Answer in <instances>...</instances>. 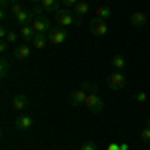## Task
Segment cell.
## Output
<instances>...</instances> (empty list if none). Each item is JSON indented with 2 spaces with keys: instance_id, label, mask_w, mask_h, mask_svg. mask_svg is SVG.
I'll return each instance as SVG.
<instances>
[{
  "instance_id": "1",
  "label": "cell",
  "mask_w": 150,
  "mask_h": 150,
  "mask_svg": "<svg viewBox=\"0 0 150 150\" xmlns=\"http://www.w3.org/2000/svg\"><path fill=\"white\" fill-rule=\"evenodd\" d=\"M54 18H56L58 26H62V28H68V26H74V24L80 22V18L76 16V12L68 10V8H60V10L54 14Z\"/></svg>"
},
{
  "instance_id": "2",
  "label": "cell",
  "mask_w": 150,
  "mask_h": 150,
  "mask_svg": "<svg viewBox=\"0 0 150 150\" xmlns=\"http://www.w3.org/2000/svg\"><path fill=\"white\" fill-rule=\"evenodd\" d=\"M108 88L112 90V92H120V90H124V86H126V76H124V72L122 70H114L112 74H108Z\"/></svg>"
},
{
  "instance_id": "3",
  "label": "cell",
  "mask_w": 150,
  "mask_h": 150,
  "mask_svg": "<svg viewBox=\"0 0 150 150\" xmlns=\"http://www.w3.org/2000/svg\"><path fill=\"white\" fill-rule=\"evenodd\" d=\"M84 106H86L90 112H102L104 100H102V96H98V94L94 92V94H88V96H86V102H84Z\"/></svg>"
},
{
  "instance_id": "4",
  "label": "cell",
  "mask_w": 150,
  "mask_h": 150,
  "mask_svg": "<svg viewBox=\"0 0 150 150\" xmlns=\"http://www.w3.org/2000/svg\"><path fill=\"white\" fill-rule=\"evenodd\" d=\"M66 38H68V32H66V28H50V32H48V40L52 42V44H64L66 42Z\"/></svg>"
},
{
  "instance_id": "5",
  "label": "cell",
  "mask_w": 150,
  "mask_h": 150,
  "mask_svg": "<svg viewBox=\"0 0 150 150\" xmlns=\"http://www.w3.org/2000/svg\"><path fill=\"white\" fill-rule=\"evenodd\" d=\"M86 96H88V92H86L84 88H78V90L70 92V96H68V102H70V106H74V108L82 106V104L86 102Z\"/></svg>"
},
{
  "instance_id": "6",
  "label": "cell",
  "mask_w": 150,
  "mask_h": 150,
  "mask_svg": "<svg viewBox=\"0 0 150 150\" xmlns=\"http://www.w3.org/2000/svg\"><path fill=\"white\" fill-rule=\"evenodd\" d=\"M32 28L36 30V34H46L50 32V20L46 16H36L32 20Z\"/></svg>"
},
{
  "instance_id": "7",
  "label": "cell",
  "mask_w": 150,
  "mask_h": 150,
  "mask_svg": "<svg viewBox=\"0 0 150 150\" xmlns=\"http://www.w3.org/2000/svg\"><path fill=\"white\" fill-rule=\"evenodd\" d=\"M90 32H92V36H104V34H108V24H106V20L92 18V22H90Z\"/></svg>"
},
{
  "instance_id": "8",
  "label": "cell",
  "mask_w": 150,
  "mask_h": 150,
  "mask_svg": "<svg viewBox=\"0 0 150 150\" xmlns=\"http://www.w3.org/2000/svg\"><path fill=\"white\" fill-rule=\"evenodd\" d=\"M28 104H30L28 96H26V94H22V92H18L14 98H12V110L22 112V110H26V108H28Z\"/></svg>"
},
{
  "instance_id": "9",
  "label": "cell",
  "mask_w": 150,
  "mask_h": 150,
  "mask_svg": "<svg viewBox=\"0 0 150 150\" xmlns=\"http://www.w3.org/2000/svg\"><path fill=\"white\" fill-rule=\"evenodd\" d=\"M146 22H148L146 12H132V14H130V24H132V28H144Z\"/></svg>"
},
{
  "instance_id": "10",
  "label": "cell",
  "mask_w": 150,
  "mask_h": 150,
  "mask_svg": "<svg viewBox=\"0 0 150 150\" xmlns=\"http://www.w3.org/2000/svg\"><path fill=\"white\" fill-rule=\"evenodd\" d=\"M32 20H34V14H32V10H26V8H24L20 14H16V16H14V22L18 24V26L32 24Z\"/></svg>"
},
{
  "instance_id": "11",
  "label": "cell",
  "mask_w": 150,
  "mask_h": 150,
  "mask_svg": "<svg viewBox=\"0 0 150 150\" xmlns=\"http://www.w3.org/2000/svg\"><path fill=\"white\" fill-rule=\"evenodd\" d=\"M30 52H32V44H20V46H16L14 48V58L16 60H24V58H28L30 56Z\"/></svg>"
},
{
  "instance_id": "12",
  "label": "cell",
  "mask_w": 150,
  "mask_h": 150,
  "mask_svg": "<svg viewBox=\"0 0 150 150\" xmlns=\"http://www.w3.org/2000/svg\"><path fill=\"white\" fill-rule=\"evenodd\" d=\"M14 128H16V130H28V128H32V118L28 114L18 116V118L14 120Z\"/></svg>"
},
{
  "instance_id": "13",
  "label": "cell",
  "mask_w": 150,
  "mask_h": 150,
  "mask_svg": "<svg viewBox=\"0 0 150 150\" xmlns=\"http://www.w3.org/2000/svg\"><path fill=\"white\" fill-rule=\"evenodd\" d=\"M18 34H20V38H22V40H26V42L30 44V42H32V38L36 36V30L32 28V24H26V26H20Z\"/></svg>"
},
{
  "instance_id": "14",
  "label": "cell",
  "mask_w": 150,
  "mask_h": 150,
  "mask_svg": "<svg viewBox=\"0 0 150 150\" xmlns=\"http://www.w3.org/2000/svg\"><path fill=\"white\" fill-rule=\"evenodd\" d=\"M74 12H76V16H78V18H82V16H86V14L90 12V4H88V2H84V0H80V2L74 6Z\"/></svg>"
},
{
  "instance_id": "15",
  "label": "cell",
  "mask_w": 150,
  "mask_h": 150,
  "mask_svg": "<svg viewBox=\"0 0 150 150\" xmlns=\"http://www.w3.org/2000/svg\"><path fill=\"white\" fill-rule=\"evenodd\" d=\"M94 18H100V20H108L110 16H112V10L108 8V6H98L96 10H94Z\"/></svg>"
},
{
  "instance_id": "16",
  "label": "cell",
  "mask_w": 150,
  "mask_h": 150,
  "mask_svg": "<svg viewBox=\"0 0 150 150\" xmlns=\"http://www.w3.org/2000/svg\"><path fill=\"white\" fill-rule=\"evenodd\" d=\"M40 4L44 6L46 12H54V14H56V12L60 10V2H58V0H42Z\"/></svg>"
},
{
  "instance_id": "17",
  "label": "cell",
  "mask_w": 150,
  "mask_h": 150,
  "mask_svg": "<svg viewBox=\"0 0 150 150\" xmlns=\"http://www.w3.org/2000/svg\"><path fill=\"white\" fill-rule=\"evenodd\" d=\"M30 44H32V48H44L48 44V36L46 34H36Z\"/></svg>"
},
{
  "instance_id": "18",
  "label": "cell",
  "mask_w": 150,
  "mask_h": 150,
  "mask_svg": "<svg viewBox=\"0 0 150 150\" xmlns=\"http://www.w3.org/2000/svg\"><path fill=\"white\" fill-rule=\"evenodd\" d=\"M112 66H114L116 70H124V66H126V58L122 56V54H116V56L112 58Z\"/></svg>"
},
{
  "instance_id": "19",
  "label": "cell",
  "mask_w": 150,
  "mask_h": 150,
  "mask_svg": "<svg viewBox=\"0 0 150 150\" xmlns=\"http://www.w3.org/2000/svg\"><path fill=\"white\" fill-rule=\"evenodd\" d=\"M8 70H10L8 60H6V58H2V60H0V76H2V78H6V76H8Z\"/></svg>"
},
{
  "instance_id": "20",
  "label": "cell",
  "mask_w": 150,
  "mask_h": 150,
  "mask_svg": "<svg viewBox=\"0 0 150 150\" xmlns=\"http://www.w3.org/2000/svg\"><path fill=\"white\" fill-rule=\"evenodd\" d=\"M18 38H20V34H18V32L8 30V34H6V38H4V40H8L10 44H16V42H18Z\"/></svg>"
},
{
  "instance_id": "21",
  "label": "cell",
  "mask_w": 150,
  "mask_h": 150,
  "mask_svg": "<svg viewBox=\"0 0 150 150\" xmlns=\"http://www.w3.org/2000/svg\"><path fill=\"white\" fill-rule=\"evenodd\" d=\"M140 140L146 142V144H150V128L148 126H144L142 130H140Z\"/></svg>"
},
{
  "instance_id": "22",
  "label": "cell",
  "mask_w": 150,
  "mask_h": 150,
  "mask_svg": "<svg viewBox=\"0 0 150 150\" xmlns=\"http://www.w3.org/2000/svg\"><path fill=\"white\" fill-rule=\"evenodd\" d=\"M22 10H24V6L20 4V2H12V4H10V12H12V16H16V14H20Z\"/></svg>"
},
{
  "instance_id": "23",
  "label": "cell",
  "mask_w": 150,
  "mask_h": 150,
  "mask_svg": "<svg viewBox=\"0 0 150 150\" xmlns=\"http://www.w3.org/2000/svg\"><path fill=\"white\" fill-rule=\"evenodd\" d=\"M82 88H84L88 94H94L96 90H98V86H96L94 82H84V84H82Z\"/></svg>"
},
{
  "instance_id": "24",
  "label": "cell",
  "mask_w": 150,
  "mask_h": 150,
  "mask_svg": "<svg viewBox=\"0 0 150 150\" xmlns=\"http://www.w3.org/2000/svg\"><path fill=\"white\" fill-rule=\"evenodd\" d=\"M80 150H98V146H96V142H92V140H88V142H82Z\"/></svg>"
},
{
  "instance_id": "25",
  "label": "cell",
  "mask_w": 150,
  "mask_h": 150,
  "mask_svg": "<svg viewBox=\"0 0 150 150\" xmlns=\"http://www.w3.org/2000/svg\"><path fill=\"white\" fill-rule=\"evenodd\" d=\"M42 12H46V10H44V6H42V4H34V8H32V14H34V18H36V16H44Z\"/></svg>"
},
{
  "instance_id": "26",
  "label": "cell",
  "mask_w": 150,
  "mask_h": 150,
  "mask_svg": "<svg viewBox=\"0 0 150 150\" xmlns=\"http://www.w3.org/2000/svg\"><path fill=\"white\" fill-rule=\"evenodd\" d=\"M134 100H136V102H146V100H148V94H146V92L134 94Z\"/></svg>"
},
{
  "instance_id": "27",
  "label": "cell",
  "mask_w": 150,
  "mask_h": 150,
  "mask_svg": "<svg viewBox=\"0 0 150 150\" xmlns=\"http://www.w3.org/2000/svg\"><path fill=\"white\" fill-rule=\"evenodd\" d=\"M62 4H64V8H68V6H76L80 0H60Z\"/></svg>"
},
{
  "instance_id": "28",
  "label": "cell",
  "mask_w": 150,
  "mask_h": 150,
  "mask_svg": "<svg viewBox=\"0 0 150 150\" xmlns=\"http://www.w3.org/2000/svg\"><path fill=\"white\" fill-rule=\"evenodd\" d=\"M8 44H10L8 40H2V42H0V52H2V54H4V52L8 50Z\"/></svg>"
},
{
  "instance_id": "29",
  "label": "cell",
  "mask_w": 150,
  "mask_h": 150,
  "mask_svg": "<svg viewBox=\"0 0 150 150\" xmlns=\"http://www.w3.org/2000/svg\"><path fill=\"white\" fill-rule=\"evenodd\" d=\"M106 150H120V142H110Z\"/></svg>"
},
{
  "instance_id": "30",
  "label": "cell",
  "mask_w": 150,
  "mask_h": 150,
  "mask_svg": "<svg viewBox=\"0 0 150 150\" xmlns=\"http://www.w3.org/2000/svg\"><path fill=\"white\" fill-rule=\"evenodd\" d=\"M128 148H130V146H128L126 142H120V150H128Z\"/></svg>"
},
{
  "instance_id": "31",
  "label": "cell",
  "mask_w": 150,
  "mask_h": 150,
  "mask_svg": "<svg viewBox=\"0 0 150 150\" xmlns=\"http://www.w3.org/2000/svg\"><path fill=\"white\" fill-rule=\"evenodd\" d=\"M0 2H2V8H6V6H8V2H10V0H0Z\"/></svg>"
},
{
  "instance_id": "32",
  "label": "cell",
  "mask_w": 150,
  "mask_h": 150,
  "mask_svg": "<svg viewBox=\"0 0 150 150\" xmlns=\"http://www.w3.org/2000/svg\"><path fill=\"white\" fill-rule=\"evenodd\" d=\"M30 2H34V4H40V2H42V0H30Z\"/></svg>"
},
{
  "instance_id": "33",
  "label": "cell",
  "mask_w": 150,
  "mask_h": 150,
  "mask_svg": "<svg viewBox=\"0 0 150 150\" xmlns=\"http://www.w3.org/2000/svg\"><path fill=\"white\" fill-rule=\"evenodd\" d=\"M146 126H148V128H150V118H148V120H146Z\"/></svg>"
},
{
  "instance_id": "34",
  "label": "cell",
  "mask_w": 150,
  "mask_h": 150,
  "mask_svg": "<svg viewBox=\"0 0 150 150\" xmlns=\"http://www.w3.org/2000/svg\"><path fill=\"white\" fill-rule=\"evenodd\" d=\"M10 2H20V0H10Z\"/></svg>"
}]
</instances>
